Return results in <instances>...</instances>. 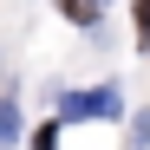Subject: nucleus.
Segmentation results:
<instances>
[{
	"instance_id": "nucleus-1",
	"label": "nucleus",
	"mask_w": 150,
	"mask_h": 150,
	"mask_svg": "<svg viewBox=\"0 0 150 150\" xmlns=\"http://www.w3.org/2000/svg\"><path fill=\"white\" fill-rule=\"evenodd\" d=\"M117 111V91L111 85H98V91H79V98H65V117H111Z\"/></svg>"
},
{
	"instance_id": "nucleus-2",
	"label": "nucleus",
	"mask_w": 150,
	"mask_h": 150,
	"mask_svg": "<svg viewBox=\"0 0 150 150\" xmlns=\"http://www.w3.org/2000/svg\"><path fill=\"white\" fill-rule=\"evenodd\" d=\"M20 137V117H13V105H0V144H13Z\"/></svg>"
},
{
	"instance_id": "nucleus-3",
	"label": "nucleus",
	"mask_w": 150,
	"mask_h": 150,
	"mask_svg": "<svg viewBox=\"0 0 150 150\" xmlns=\"http://www.w3.org/2000/svg\"><path fill=\"white\" fill-rule=\"evenodd\" d=\"M137 26H144V39H150V0H137Z\"/></svg>"
},
{
	"instance_id": "nucleus-4",
	"label": "nucleus",
	"mask_w": 150,
	"mask_h": 150,
	"mask_svg": "<svg viewBox=\"0 0 150 150\" xmlns=\"http://www.w3.org/2000/svg\"><path fill=\"white\" fill-rule=\"evenodd\" d=\"M59 7H65V13H91V7H85V0H59Z\"/></svg>"
}]
</instances>
